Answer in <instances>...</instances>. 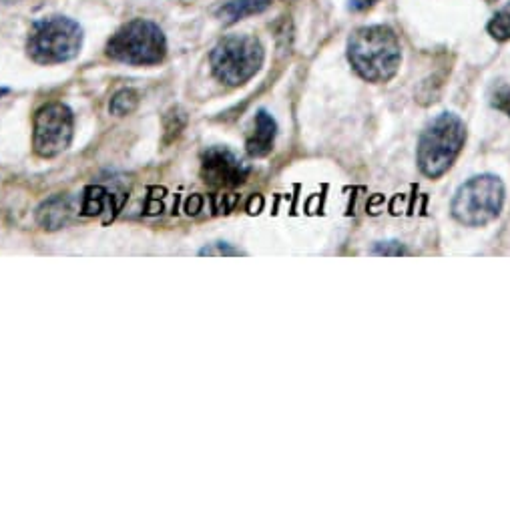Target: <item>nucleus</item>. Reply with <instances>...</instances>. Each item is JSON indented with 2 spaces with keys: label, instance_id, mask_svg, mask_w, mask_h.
Wrapping results in <instances>:
<instances>
[{
  "label": "nucleus",
  "instance_id": "obj_17",
  "mask_svg": "<svg viewBox=\"0 0 510 512\" xmlns=\"http://www.w3.org/2000/svg\"><path fill=\"white\" fill-rule=\"evenodd\" d=\"M378 0H350V9L352 11H366L370 7H374Z\"/></svg>",
  "mask_w": 510,
  "mask_h": 512
},
{
  "label": "nucleus",
  "instance_id": "obj_5",
  "mask_svg": "<svg viewBox=\"0 0 510 512\" xmlns=\"http://www.w3.org/2000/svg\"><path fill=\"white\" fill-rule=\"evenodd\" d=\"M262 65L264 47L249 35H229L221 39L211 53L213 75L229 87L245 85L262 69Z\"/></svg>",
  "mask_w": 510,
  "mask_h": 512
},
{
  "label": "nucleus",
  "instance_id": "obj_16",
  "mask_svg": "<svg viewBox=\"0 0 510 512\" xmlns=\"http://www.w3.org/2000/svg\"><path fill=\"white\" fill-rule=\"evenodd\" d=\"M201 255H243V253L239 249L229 247L227 243H217V249L205 247V249H201Z\"/></svg>",
  "mask_w": 510,
  "mask_h": 512
},
{
  "label": "nucleus",
  "instance_id": "obj_15",
  "mask_svg": "<svg viewBox=\"0 0 510 512\" xmlns=\"http://www.w3.org/2000/svg\"><path fill=\"white\" fill-rule=\"evenodd\" d=\"M372 253L374 255H406L408 249L398 241H382V243H376Z\"/></svg>",
  "mask_w": 510,
  "mask_h": 512
},
{
  "label": "nucleus",
  "instance_id": "obj_11",
  "mask_svg": "<svg viewBox=\"0 0 510 512\" xmlns=\"http://www.w3.org/2000/svg\"><path fill=\"white\" fill-rule=\"evenodd\" d=\"M69 213H71L69 199L53 197L47 203H43V207L39 209V221L49 229H59L67 223Z\"/></svg>",
  "mask_w": 510,
  "mask_h": 512
},
{
  "label": "nucleus",
  "instance_id": "obj_14",
  "mask_svg": "<svg viewBox=\"0 0 510 512\" xmlns=\"http://www.w3.org/2000/svg\"><path fill=\"white\" fill-rule=\"evenodd\" d=\"M490 103H492L494 109H498V111H502L504 115L510 117V85L502 83V85L494 87Z\"/></svg>",
  "mask_w": 510,
  "mask_h": 512
},
{
  "label": "nucleus",
  "instance_id": "obj_18",
  "mask_svg": "<svg viewBox=\"0 0 510 512\" xmlns=\"http://www.w3.org/2000/svg\"><path fill=\"white\" fill-rule=\"evenodd\" d=\"M7 93H9L7 89H0V97H3V95H7Z\"/></svg>",
  "mask_w": 510,
  "mask_h": 512
},
{
  "label": "nucleus",
  "instance_id": "obj_6",
  "mask_svg": "<svg viewBox=\"0 0 510 512\" xmlns=\"http://www.w3.org/2000/svg\"><path fill=\"white\" fill-rule=\"evenodd\" d=\"M165 53L163 31L143 19L123 25L107 43V55L125 65H157L165 59Z\"/></svg>",
  "mask_w": 510,
  "mask_h": 512
},
{
  "label": "nucleus",
  "instance_id": "obj_4",
  "mask_svg": "<svg viewBox=\"0 0 510 512\" xmlns=\"http://www.w3.org/2000/svg\"><path fill=\"white\" fill-rule=\"evenodd\" d=\"M502 205V181L492 173H482L458 187L452 199V215L466 227H482L500 215Z\"/></svg>",
  "mask_w": 510,
  "mask_h": 512
},
{
  "label": "nucleus",
  "instance_id": "obj_12",
  "mask_svg": "<svg viewBox=\"0 0 510 512\" xmlns=\"http://www.w3.org/2000/svg\"><path fill=\"white\" fill-rule=\"evenodd\" d=\"M488 33L500 43L510 41V3L492 17V21L488 23Z\"/></svg>",
  "mask_w": 510,
  "mask_h": 512
},
{
  "label": "nucleus",
  "instance_id": "obj_13",
  "mask_svg": "<svg viewBox=\"0 0 510 512\" xmlns=\"http://www.w3.org/2000/svg\"><path fill=\"white\" fill-rule=\"evenodd\" d=\"M137 103H139L137 93L131 91V89H123V91H119V93L111 99L109 109H111L113 115L123 117V115H129V113L137 107Z\"/></svg>",
  "mask_w": 510,
  "mask_h": 512
},
{
  "label": "nucleus",
  "instance_id": "obj_1",
  "mask_svg": "<svg viewBox=\"0 0 510 512\" xmlns=\"http://www.w3.org/2000/svg\"><path fill=\"white\" fill-rule=\"evenodd\" d=\"M348 61L364 81L388 83L402 61L398 37L382 25L362 27L348 41Z\"/></svg>",
  "mask_w": 510,
  "mask_h": 512
},
{
  "label": "nucleus",
  "instance_id": "obj_3",
  "mask_svg": "<svg viewBox=\"0 0 510 512\" xmlns=\"http://www.w3.org/2000/svg\"><path fill=\"white\" fill-rule=\"evenodd\" d=\"M83 45L81 27L67 17H49L33 25L27 51L35 63L59 65L75 59Z\"/></svg>",
  "mask_w": 510,
  "mask_h": 512
},
{
  "label": "nucleus",
  "instance_id": "obj_10",
  "mask_svg": "<svg viewBox=\"0 0 510 512\" xmlns=\"http://www.w3.org/2000/svg\"><path fill=\"white\" fill-rule=\"evenodd\" d=\"M270 5H272V0H229L227 5H223L219 9L217 17L223 23L233 25V23H237L241 19H247V17L264 13Z\"/></svg>",
  "mask_w": 510,
  "mask_h": 512
},
{
  "label": "nucleus",
  "instance_id": "obj_2",
  "mask_svg": "<svg viewBox=\"0 0 510 512\" xmlns=\"http://www.w3.org/2000/svg\"><path fill=\"white\" fill-rule=\"evenodd\" d=\"M466 141V127L454 113H442L426 125L418 141V167L428 179L442 177L456 157L460 155Z\"/></svg>",
  "mask_w": 510,
  "mask_h": 512
},
{
  "label": "nucleus",
  "instance_id": "obj_7",
  "mask_svg": "<svg viewBox=\"0 0 510 512\" xmlns=\"http://www.w3.org/2000/svg\"><path fill=\"white\" fill-rule=\"evenodd\" d=\"M73 139V113L63 103L43 107L35 117V151L41 157L63 153Z\"/></svg>",
  "mask_w": 510,
  "mask_h": 512
},
{
  "label": "nucleus",
  "instance_id": "obj_9",
  "mask_svg": "<svg viewBox=\"0 0 510 512\" xmlns=\"http://www.w3.org/2000/svg\"><path fill=\"white\" fill-rule=\"evenodd\" d=\"M278 123L268 111H260L253 119V129L247 137V153L251 157H266L274 149Z\"/></svg>",
  "mask_w": 510,
  "mask_h": 512
},
{
  "label": "nucleus",
  "instance_id": "obj_19",
  "mask_svg": "<svg viewBox=\"0 0 510 512\" xmlns=\"http://www.w3.org/2000/svg\"><path fill=\"white\" fill-rule=\"evenodd\" d=\"M0 3H17V0H0Z\"/></svg>",
  "mask_w": 510,
  "mask_h": 512
},
{
  "label": "nucleus",
  "instance_id": "obj_20",
  "mask_svg": "<svg viewBox=\"0 0 510 512\" xmlns=\"http://www.w3.org/2000/svg\"><path fill=\"white\" fill-rule=\"evenodd\" d=\"M486 3H494V0H486Z\"/></svg>",
  "mask_w": 510,
  "mask_h": 512
},
{
  "label": "nucleus",
  "instance_id": "obj_8",
  "mask_svg": "<svg viewBox=\"0 0 510 512\" xmlns=\"http://www.w3.org/2000/svg\"><path fill=\"white\" fill-rule=\"evenodd\" d=\"M203 179L215 187H235L247 179V165L225 147H211L201 163Z\"/></svg>",
  "mask_w": 510,
  "mask_h": 512
}]
</instances>
